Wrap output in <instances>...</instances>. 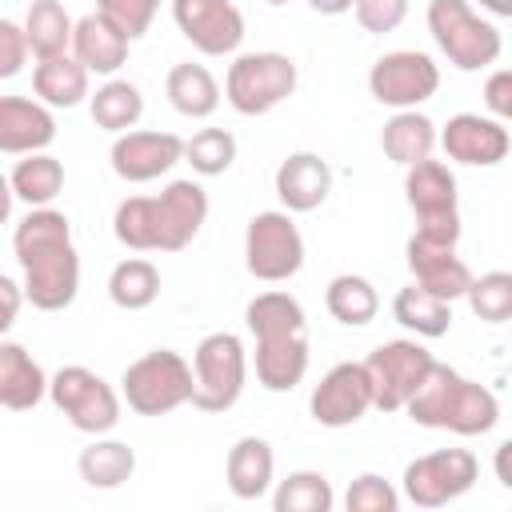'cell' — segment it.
Wrapping results in <instances>:
<instances>
[{
  "mask_svg": "<svg viewBox=\"0 0 512 512\" xmlns=\"http://www.w3.org/2000/svg\"><path fill=\"white\" fill-rule=\"evenodd\" d=\"M296 92V64L284 52H244L228 64L224 96L240 116H264Z\"/></svg>",
  "mask_w": 512,
  "mask_h": 512,
  "instance_id": "52a82bcc",
  "label": "cell"
},
{
  "mask_svg": "<svg viewBox=\"0 0 512 512\" xmlns=\"http://www.w3.org/2000/svg\"><path fill=\"white\" fill-rule=\"evenodd\" d=\"M8 212H12V184L8 176H0V224L8 220Z\"/></svg>",
  "mask_w": 512,
  "mask_h": 512,
  "instance_id": "bcb514c9",
  "label": "cell"
},
{
  "mask_svg": "<svg viewBox=\"0 0 512 512\" xmlns=\"http://www.w3.org/2000/svg\"><path fill=\"white\" fill-rule=\"evenodd\" d=\"M20 28H24L28 52L36 60H48V56H60L72 48V20H68L60 0H32Z\"/></svg>",
  "mask_w": 512,
  "mask_h": 512,
  "instance_id": "83f0119b",
  "label": "cell"
},
{
  "mask_svg": "<svg viewBox=\"0 0 512 512\" xmlns=\"http://www.w3.org/2000/svg\"><path fill=\"white\" fill-rule=\"evenodd\" d=\"M404 192H408V204L420 216H444V212H456V176L448 172V164L424 156L416 164H408V176H404Z\"/></svg>",
  "mask_w": 512,
  "mask_h": 512,
  "instance_id": "cb8c5ba5",
  "label": "cell"
},
{
  "mask_svg": "<svg viewBox=\"0 0 512 512\" xmlns=\"http://www.w3.org/2000/svg\"><path fill=\"white\" fill-rule=\"evenodd\" d=\"M352 8H356L360 28L364 32H380V36L400 28L404 16H408V0H352Z\"/></svg>",
  "mask_w": 512,
  "mask_h": 512,
  "instance_id": "60d3db41",
  "label": "cell"
},
{
  "mask_svg": "<svg viewBox=\"0 0 512 512\" xmlns=\"http://www.w3.org/2000/svg\"><path fill=\"white\" fill-rule=\"evenodd\" d=\"M484 104H488V112H492L496 120H508V116H512V72H508V68H500V72L488 76V84H484Z\"/></svg>",
  "mask_w": 512,
  "mask_h": 512,
  "instance_id": "7bdbcfd3",
  "label": "cell"
},
{
  "mask_svg": "<svg viewBox=\"0 0 512 512\" xmlns=\"http://www.w3.org/2000/svg\"><path fill=\"white\" fill-rule=\"evenodd\" d=\"M468 308L484 320V324H504L512 316V272H484L468 280L464 292Z\"/></svg>",
  "mask_w": 512,
  "mask_h": 512,
  "instance_id": "74e56055",
  "label": "cell"
},
{
  "mask_svg": "<svg viewBox=\"0 0 512 512\" xmlns=\"http://www.w3.org/2000/svg\"><path fill=\"white\" fill-rule=\"evenodd\" d=\"M8 184H12V196H20V200L32 204V208H44V204H52V200L60 196V188H64V164H60L56 156H48V152H28V156L12 168Z\"/></svg>",
  "mask_w": 512,
  "mask_h": 512,
  "instance_id": "f1b7e54d",
  "label": "cell"
},
{
  "mask_svg": "<svg viewBox=\"0 0 512 512\" xmlns=\"http://www.w3.org/2000/svg\"><path fill=\"white\" fill-rule=\"evenodd\" d=\"M112 232L132 252H160V224H156V196H128L116 204Z\"/></svg>",
  "mask_w": 512,
  "mask_h": 512,
  "instance_id": "1f68e13d",
  "label": "cell"
},
{
  "mask_svg": "<svg viewBox=\"0 0 512 512\" xmlns=\"http://www.w3.org/2000/svg\"><path fill=\"white\" fill-rule=\"evenodd\" d=\"M208 220V196L196 180H172L156 196V224H160V252H180L192 244L200 224Z\"/></svg>",
  "mask_w": 512,
  "mask_h": 512,
  "instance_id": "e0dca14e",
  "label": "cell"
},
{
  "mask_svg": "<svg viewBox=\"0 0 512 512\" xmlns=\"http://www.w3.org/2000/svg\"><path fill=\"white\" fill-rule=\"evenodd\" d=\"M244 320L256 336V380L268 392H292L308 372V320L300 300L288 292H260Z\"/></svg>",
  "mask_w": 512,
  "mask_h": 512,
  "instance_id": "7a4b0ae2",
  "label": "cell"
},
{
  "mask_svg": "<svg viewBox=\"0 0 512 512\" xmlns=\"http://www.w3.org/2000/svg\"><path fill=\"white\" fill-rule=\"evenodd\" d=\"M248 360L232 332H212L192 352V400L200 412H228L244 392Z\"/></svg>",
  "mask_w": 512,
  "mask_h": 512,
  "instance_id": "8992f818",
  "label": "cell"
},
{
  "mask_svg": "<svg viewBox=\"0 0 512 512\" xmlns=\"http://www.w3.org/2000/svg\"><path fill=\"white\" fill-rule=\"evenodd\" d=\"M432 364H436L432 352L420 348L416 340H384L380 348H372L364 360V372L372 384V408L400 412L408 404V396L424 384Z\"/></svg>",
  "mask_w": 512,
  "mask_h": 512,
  "instance_id": "30bf717a",
  "label": "cell"
},
{
  "mask_svg": "<svg viewBox=\"0 0 512 512\" xmlns=\"http://www.w3.org/2000/svg\"><path fill=\"white\" fill-rule=\"evenodd\" d=\"M108 296H112V304L124 308V312L148 308V304L160 296V272H156V264H148V260H140V256L120 260V264L112 268V276H108Z\"/></svg>",
  "mask_w": 512,
  "mask_h": 512,
  "instance_id": "d6a6232c",
  "label": "cell"
},
{
  "mask_svg": "<svg viewBox=\"0 0 512 512\" xmlns=\"http://www.w3.org/2000/svg\"><path fill=\"white\" fill-rule=\"evenodd\" d=\"M272 472H276V456H272L268 440L244 436L228 448L224 476H228V488L236 500H260L272 488Z\"/></svg>",
  "mask_w": 512,
  "mask_h": 512,
  "instance_id": "603a6c76",
  "label": "cell"
},
{
  "mask_svg": "<svg viewBox=\"0 0 512 512\" xmlns=\"http://www.w3.org/2000/svg\"><path fill=\"white\" fill-rule=\"evenodd\" d=\"M324 304H328L332 320H340V324H348V328H364V324L376 316L380 296H376V288H372L364 276L344 272V276H336V280L328 284Z\"/></svg>",
  "mask_w": 512,
  "mask_h": 512,
  "instance_id": "836d02e7",
  "label": "cell"
},
{
  "mask_svg": "<svg viewBox=\"0 0 512 512\" xmlns=\"http://www.w3.org/2000/svg\"><path fill=\"white\" fill-rule=\"evenodd\" d=\"M164 88H168L172 108L180 116H188V120H204L220 104V84L212 80V72L204 64H192V60L188 64H172Z\"/></svg>",
  "mask_w": 512,
  "mask_h": 512,
  "instance_id": "4316f807",
  "label": "cell"
},
{
  "mask_svg": "<svg viewBox=\"0 0 512 512\" xmlns=\"http://www.w3.org/2000/svg\"><path fill=\"white\" fill-rule=\"evenodd\" d=\"M332 504H336L332 484L320 472H292L272 492L276 512H332Z\"/></svg>",
  "mask_w": 512,
  "mask_h": 512,
  "instance_id": "d590c367",
  "label": "cell"
},
{
  "mask_svg": "<svg viewBox=\"0 0 512 512\" xmlns=\"http://www.w3.org/2000/svg\"><path fill=\"white\" fill-rule=\"evenodd\" d=\"M332 188V168L316 152H292L276 168V196L288 212H312L328 200Z\"/></svg>",
  "mask_w": 512,
  "mask_h": 512,
  "instance_id": "ffe728a7",
  "label": "cell"
},
{
  "mask_svg": "<svg viewBox=\"0 0 512 512\" xmlns=\"http://www.w3.org/2000/svg\"><path fill=\"white\" fill-rule=\"evenodd\" d=\"M380 148H384V156H388L392 164H404V168H408V164L432 156V148H436V124H432L424 112H416V108H400V112L384 124Z\"/></svg>",
  "mask_w": 512,
  "mask_h": 512,
  "instance_id": "484cf974",
  "label": "cell"
},
{
  "mask_svg": "<svg viewBox=\"0 0 512 512\" xmlns=\"http://www.w3.org/2000/svg\"><path fill=\"white\" fill-rule=\"evenodd\" d=\"M156 8H160V0H96V12L104 20H112L128 40H136V36L148 32Z\"/></svg>",
  "mask_w": 512,
  "mask_h": 512,
  "instance_id": "ab89813d",
  "label": "cell"
},
{
  "mask_svg": "<svg viewBox=\"0 0 512 512\" xmlns=\"http://www.w3.org/2000/svg\"><path fill=\"white\" fill-rule=\"evenodd\" d=\"M120 392L136 416H164L192 400V364L172 348L144 352L124 368Z\"/></svg>",
  "mask_w": 512,
  "mask_h": 512,
  "instance_id": "5b68a950",
  "label": "cell"
},
{
  "mask_svg": "<svg viewBox=\"0 0 512 512\" xmlns=\"http://www.w3.org/2000/svg\"><path fill=\"white\" fill-rule=\"evenodd\" d=\"M392 316H396V324L412 328L416 336H444L452 328V304L424 292L420 284H408V288L396 292Z\"/></svg>",
  "mask_w": 512,
  "mask_h": 512,
  "instance_id": "f546056e",
  "label": "cell"
},
{
  "mask_svg": "<svg viewBox=\"0 0 512 512\" xmlns=\"http://www.w3.org/2000/svg\"><path fill=\"white\" fill-rule=\"evenodd\" d=\"M408 268L424 292H432L448 304L460 300L468 292V280H472L468 264L456 256V244H436V240H424L416 232L408 240Z\"/></svg>",
  "mask_w": 512,
  "mask_h": 512,
  "instance_id": "ac0fdd59",
  "label": "cell"
},
{
  "mask_svg": "<svg viewBox=\"0 0 512 512\" xmlns=\"http://www.w3.org/2000/svg\"><path fill=\"white\" fill-rule=\"evenodd\" d=\"M44 392H48V376L32 360V352L0 340V408L28 412L44 400Z\"/></svg>",
  "mask_w": 512,
  "mask_h": 512,
  "instance_id": "7402d4cb",
  "label": "cell"
},
{
  "mask_svg": "<svg viewBox=\"0 0 512 512\" xmlns=\"http://www.w3.org/2000/svg\"><path fill=\"white\" fill-rule=\"evenodd\" d=\"M144 116V96H140V88L136 84H128V80H108L104 88H96V96H92V120L100 124V128H108V132H128L136 120Z\"/></svg>",
  "mask_w": 512,
  "mask_h": 512,
  "instance_id": "e575fe53",
  "label": "cell"
},
{
  "mask_svg": "<svg viewBox=\"0 0 512 512\" xmlns=\"http://www.w3.org/2000/svg\"><path fill=\"white\" fill-rule=\"evenodd\" d=\"M32 88L48 108H76L88 96V68L68 52L48 56V60L36 64Z\"/></svg>",
  "mask_w": 512,
  "mask_h": 512,
  "instance_id": "d4e9b609",
  "label": "cell"
},
{
  "mask_svg": "<svg viewBox=\"0 0 512 512\" xmlns=\"http://www.w3.org/2000/svg\"><path fill=\"white\" fill-rule=\"evenodd\" d=\"M408 416L420 428H444L456 436H484L500 420V400L492 388L460 376L448 364H432L424 384L408 396Z\"/></svg>",
  "mask_w": 512,
  "mask_h": 512,
  "instance_id": "3957f363",
  "label": "cell"
},
{
  "mask_svg": "<svg viewBox=\"0 0 512 512\" xmlns=\"http://www.w3.org/2000/svg\"><path fill=\"white\" fill-rule=\"evenodd\" d=\"M48 396L52 404L68 416L72 428L80 432H112L120 420V396L112 392V384L104 376H96L84 364H68L48 380Z\"/></svg>",
  "mask_w": 512,
  "mask_h": 512,
  "instance_id": "ba28073f",
  "label": "cell"
},
{
  "mask_svg": "<svg viewBox=\"0 0 512 512\" xmlns=\"http://www.w3.org/2000/svg\"><path fill=\"white\" fill-rule=\"evenodd\" d=\"M440 144L448 152V160L456 164H472V168H492L508 156V128L496 116H476V112H460L444 124Z\"/></svg>",
  "mask_w": 512,
  "mask_h": 512,
  "instance_id": "9a60e30c",
  "label": "cell"
},
{
  "mask_svg": "<svg viewBox=\"0 0 512 512\" xmlns=\"http://www.w3.org/2000/svg\"><path fill=\"white\" fill-rule=\"evenodd\" d=\"M28 60V40H24V28L12 24V20H0V80L16 76Z\"/></svg>",
  "mask_w": 512,
  "mask_h": 512,
  "instance_id": "b9f144b4",
  "label": "cell"
},
{
  "mask_svg": "<svg viewBox=\"0 0 512 512\" xmlns=\"http://www.w3.org/2000/svg\"><path fill=\"white\" fill-rule=\"evenodd\" d=\"M308 4H312V12H320V16H340V12L352 8V0H308Z\"/></svg>",
  "mask_w": 512,
  "mask_h": 512,
  "instance_id": "f6af8a7d",
  "label": "cell"
},
{
  "mask_svg": "<svg viewBox=\"0 0 512 512\" xmlns=\"http://www.w3.org/2000/svg\"><path fill=\"white\" fill-rule=\"evenodd\" d=\"M56 140V120L44 104L28 96H0V152L28 156Z\"/></svg>",
  "mask_w": 512,
  "mask_h": 512,
  "instance_id": "d6986e66",
  "label": "cell"
},
{
  "mask_svg": "<svg viewBox=\"0 0 512 512\" xmlns=\"http://www.w3.org/2000/svg\"><path fill=\"white\" fill-rule=\"evenodd\" d=\"M344 508H348V512H396V508H400V496H396V488H392L384 476L364 472V476H356V480L348 484Z\"/></svg>",
  "mask_w": 512,
  "mask_h": 512,
  "instance_id": "f35d334b",
  "label": "cell"
},
{
  "mask_svg": "<svg viewBox=\"0 0 512 512\" xmlns=\"http://www.w3.org/2000/svg\"><path fill=\"white\" fill-rule=\"evenodd\" d=\"M172 20L204 56H228L244 40V16L232 0H172Z\"/></svg>",
  "mask_w": 512,
  "mask_h": 512,
  "instance_id": "4fadbf2b",
  "label": "cell"
},
{
  "mask_svg": "<svg viewBox=\"0 0 512 512\" xmlns=\"http://www.w3.org/2000/svg\"><path fill=\"white\" fill-rule=\"evenodd\" d=\"M368 88L388 108H416L428 96H436L440 68H436V60L428 52H416V48L384 52L368 72Z\"/></svg>",
  "mask_w": 512,
  "mask_h": 512,
  "instance_id": "7c38bea8",
  "label": "cell"
},
{
  "mask_svg": "<svg viewBox=\"0 0 512 512\" xmlns=\"http://www.w3.org/2000/svg\"><path fill=\"white\" fill-rule=\"evenodd\" d=\"M20 304H24V288L0 272V336H4V332L16 324V316H20Z\"/></svg>",
  "mask_w": 512,
  "mask_h": 512,
  "instance_id": "ee69618b",
  "label": "cell"
},
{
  "mask_svg": "<svg viewBox=\"0 0 512 512\" xmlns=\"http://www.w3.org/2000/svg\"><path fill=\"white\" fill-rule=\"evenodd\" d=\"M244 264L256 280L280 284L304 264V236L288 212H256L244 232Z\"/></svg>",
  "mask_w": 512,
  "mask_h": 512,
  "instance_id": "9c48e42d",
  "label": "cell"
},
{
  "mask_svg": "<svg viewBox=\"0 0 512 512\" xmlns=\"http://www.w3.org/2000/svg\"><path fill=\"white\" fill-rule=\"evenodd\" d=\"M480 8H488L492 16H512V0H480Z\"/></svg>",
  "mask_w": 512,
  "mask_h": 512,
  "instance_id": "7dc6e473",
  "label": "cell"
},
{
  "mask_svg": "<svg viewBox=\"0 0 512 512\" xmlns=\"http://www.w3.org/2000/svg\"><path fill=\"white\" fill-rule=\"evenodd\" d=\"M184 160V140L172 132H120L112 144V172L128 184L164 176Z\"/></svg>",
  "mask_w": 512,
  "mask_h": 512,
  "instance_id": "2e32d148",
  "label": "cell"
},
{
  "mask_svg": "<svg viewBox=\"0 0 512 512\" xmlns=\"http://www.w3.org/2000/svg\"><path fill=\"white\" fill-rule=\"evenodd\" d=\"M136 472V452L124 440H92L80 452V476L88 488H120Z\"/></svg>",
  "mask_w": 512,
  "mask_h": 512,
  "instance_id": "4dcf8cb0",
  "label": "cell"
},
{
  "mask_svg": "<svg viewBox=\"0 0 512 512\" xmlns=\"http://www.w3.org/2000/svg\"><path fill=\"white\" fill-rule=\"evenodd\" d=\"M264 4H288V0H264Z\"/></svg>",
  "mask_w": 512,
  "mask_h": 512,
  "instance_id": "c3c4849f",
  "label": "cell"
},
{
  "mask_svg": "<svg viewBox=\"0 0 512 512\" xmlns=\"http://www.w3.org/2000/svg\"><path fill=\"white\" fill-rule=\"evenodd\" d=\"M128 44H132V40H128L112 20H104L100 12H88L84 20L72 24V56H76L88 72H96V76L120 72V64L128 60Z\"/></svg>",
  "mask_w": 512,
  "mask_h": 512,
  "instance_id": "44dd1931",
  "label": "cell"
},
{
  "mask_svg": "<svg viewBox=\"0 0 512 512\" xmlns=\"http://www.w3.org/2000/svg\"><path fill=\"white\" fill-rule=\"evenodd\" d=\"M428 32L460 72H480L504 52L500 28L480 20L468 0H428Z\"/></svg>",
  "mask_w": 512,
  "mask_h": 512,
  "instance_id": "277c9868",
  "label": "cell"
},
{
  "mask_svg": "<svg viewBox=\"0 0 512 512\" xmlns=\"http://www.w3.org/2000/svg\"><path fill=\"white\" fill-rule=\"evenodd\" d=\"M308 408H312V420L324 424V428H348V424H356L372 408V384H368L364 364L344 360V364L328 368L324 380L312 388Z\"/></svg>",
  "mask_w": 512,
  "mask_h": 512,
  "instance_id": "5bb4252c",
  "label": "cell"
},
{
  "mask_svg": "<svg viewBox=\"0 0 512 512\" xmlns=\"http://www.w3.org/2000/svg\"><path fill=\"white\" fill-rule=\"evenodd\" d=\"M480 476V460L468 448H440L428 456H416L404 468V496L416 508H444L460 500Z\"/></svg>",
  "mask_w": 512,
  "mask_h": 512,
  "instance_id": "8fae6325",
  "label": "cell"
},
{
  "mask_svg": "<svg viewBox=\"0 0 512 512\" xmlns=\"http://www.w3.org/2000/svg\"><path fill=\"white\" fill-rule=\"evenodd\" d=\"M184 160L200 176H220L236 160V136L228 128H200L192 140H184Z\"/></svg>",
  "mask_w": 512,
  "mask_h": 512,
  "instance_id": "8d00e7d4",
  "label": "cell"
},
{
  "mask_svg": "<svg viewBox=\"0 0 512 512\" xmlns=\"http://www.w3.org/2000/svg\"><path fill=\"white\" fill-rule=\"evenodd\" d=\"M12 252L24 268V300L40 312H60L76 300L80 288V256L72 244V224L56 208H32L12 236Z\"/></svg>",
  "mask_w": 512,
  "mask_h": 512,
  "instance_id": "6da1fadb",
  "label": "cell"
}]
</instances>
